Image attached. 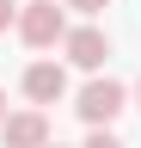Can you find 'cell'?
<instances>
[{
    "instance_id": "obj_11",
    "label": "cell",
    "mask_w": 141,
    "mask_h": 148,
    "mask_svg": "<svg viewBox=\"0 0 141 148\" xmlns=\"http://www.w3.org/2000/svg\"><path fill=\"white\" fill-rule=\"evenodd\" d=\"M49 148H61V142H49Z\"/></svg>"
},
{
    "instance_id": "obj_3",
    "label": "cell",
    "mask_w": 141,
    "mask_h": 148,
    "mask_svg": "<svg viewBox=\"0 0 141 148\" xmlns=\"http://www.w3.org/2000/svg\"><path fill=\"white\" fill-rule=\"evenodd\" d=\"M61 49H67V62H74V68H92V74H98V68H104V56H111V37H104L98 25H74Z\"/></svg>"
},
{
    "instance_id": "obj_1",
    "label": "cell",
    "mask_w": 141,
    "mask_h": 148,
    "mask_svg": "<svg viewBox=\"0 0 141 148\" xmlns=\"http://www.w3.org/2000/svg\"><path fill=\"white\" fill-rule=\"evenodd\" d=\"M19 37L31 49H49V43H67V12L55 6V0H31V6L19 12Z\"/></svg>"
},
{
    "instance_id": "obj_7",
    "label": "cell",
    "mask_w": 141,
    "mask_h": 148,
    "mask_svg": "<svg viewBox=\"0 0 141 148\" xmlns=\"http://www.w3.org/2000/svg\"><path fill=\"white\" fill-rule=\"evenodd\" d=\"M67 6H74V12H104L111 0H67Z\"/></svg>"
},
{
    "instance_id": "obj_4",
    "label": "cell",
    "mask_w": 141,
    "mask_h": 148,
    "mask_svg": "<svg viewBox=\"0 0 141 148\" xmlns=\"http://www.w3.org/2000/svg\"><path fill=\"white\" fill-rule=\"evenodd\" d=\"M61 92H67V68L61 62H31L25 68V99L31 105H55Z\"/></svg>"
},
{
    "instance_id": "obj_8",
    "label": "cell",
    "mask_w": 141,
    "mask_h": 148,
    "mask_svg": "<svg viewBox=\"0 0 141 148\" xmlns=\"http://www.w3.org/2000/svg\"><path fill=\"white\" fill-rule=\"evenodd\" d=\"M12 18H19V6H12V0H0V31H6Z\"/></svg>"
},
{
    "instance_id": "obj_9",
    "label": "cell",
    "mask_w": 141,
    "mask_h": 148,
    "mask_svg": "<svg viewBox=\"0 0 141 148\" xmlns=\"http://www.w3.org/2000/svg\"><path fill=\"white\" fill-rule=\"evenodd\" d=\"M0 123H6V92H0Z\"/></svg>"
},
{
    "instance_id": "obj_2",
    "label": "cell",
    "mask_w": 141,
    "mask_h": 148,
    "mask_svg": "<svg viewBox=\"0 0 141 148\" xmlns=\"http://www.w3.org/2000/svg\"><path fill=\"white\" fill-rule=\"evenodd\" d=\"M123 105H129L123 80H104V74H92V80L80 86V105H74V111H80V117L92 123V130H111V117H117Z\"/></svg>"
},
{
    "instance_id": "obj_10",
    "label": "cell",
    "mask_w": 141,
    "mask_h": 148,
    "mask_svg": "<svg viewBox=\"0 0 141 148\" xmlns=\"http://www.w3.org/2000/svg\"><path fill=\"white\" fill-rule=\"evenodd\" d=\"M135 99H141V80H135Z\"/></svg>"
},
{
    "instance_id": "obj_5",
    "label": "cell",
    "mask_w": 141,
    "mask_h": 148,
    "mask_svg": "<svg viewBox=\"0 0 141 148\" xmlns=\"http://www.w3.org/2000/svg\"><path fill=\"white\" fill-rule=\"evenodd\" d=\"M0 142L6 148H49V117L43 111H19V117L0 123Z\"/></svg>"
},
{
    "instance_id": "obj_6",
    "label": "cell",
    "mask_w": 141,
    "mask_h": 148,
    "mask_svg": "<svg viewBox=\"0 0 141 148\" xmlns=\"http://www.w3.org/2000/svg\"><path fill=\"white\" fill-rule=\"evenodd\" d=\"M86 148H123V142L111 136V130H92V136H86Z\"/></svg>"
}]
</instances>
